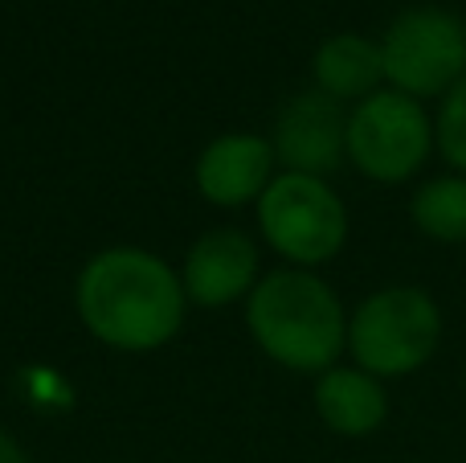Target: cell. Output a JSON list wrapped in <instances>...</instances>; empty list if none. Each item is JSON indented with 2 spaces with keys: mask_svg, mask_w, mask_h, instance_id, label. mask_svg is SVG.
I'll use <instances>...</instances> for the list:
<instances>
[{
  "mask_svg": "<svg viewBox=\"0 0 466 463\" xmlns=\"http://www.w3.org/2000/svg\"><path fill=\"white\" fill-rule=\"evenodd\" d=\"M74 308L95 341L119 353H152L185 328L180 271L139 246L98 251L74 283Z\"/></svg>",
  "mask_w": 466,
  "mask_h": 463,
  "instance_id": "obj_1",
  "label": "cell"
},
{
  "mask_svg": "<svg viewBox=\"0 0 466 463\" xmlns=\"http://www.w3.org/2000/svg\"><path fill=\"white\" fill-rule=\"evenodd\" d=\"M254 345L290 374H328L348 353V308L323 275L279 267L258 279L246 300Z\"/></svg>",
  "mask_w": 466,
  "mask_h": 463,
  "instance_id": "obj_2",
  "label": "cell"
},
{
  "mask_svg": "<svg viewBox=\"0 0 466 463\" xmlns=\"http://www.w3.org/2000/svg\"><path fill=\"white\" fill-rule=\"evenodd\" d=\"M446 320L418 283H389L348 312V357L380 382L413 377L438 357Z\"/></svg>",
  "mask_w": 466,
  "mask_h": 463,
  "instance_id": "obj_3",
  "label": "cell"
},
{
  "mask_svg": "<svg viewBox=\"0 0 466 463\" xmlns=\"http://www.w3.org/2000/svg\"><path fill=\"white\" fill-rule=\"evenodd\" d=\"M434 111L393 87L348 107V164L372 185H405L434 160Z\"/></svg>",
  "mask_w": 466,
  "mask_h": 463,
  "instance_id": "obj_4",
  "label": "cell"
},
{
  "mask_svg": "<svg viewBox=\"0 0 466 463\" xmlns=\"http://www.w3.org/2000/svg\"><path fill=\"white\" fill-rule=\"evenodd\" d=\"M258 230L287 267L315 271L348 246V205L331 180L279 172L258 197Z\"/></svg>",
  "mask_w": 466,
  "mask_h": 463,
  "instance_id": "obj_5",
  "label": "cell"
},
{
  "mask_svg": "<svg viewBox=\"0 0 466 463\" xmlns=\"http://www.w3.org/2000/svg\"><path fill=\"white\" fill-rule=\"evenodd\" d=\"M385 87L438 103L466 74V21L442 5H413L380 33Z\"/></svg>",
  "mask_w": 466,
  "mask_h": 463,
  "instance_id": "obj_6",
  "label": "cell"
},
{
  "mask_svg": "<svg viewBox=\"0 0 466 463\" xmlns=\"http://www.w3.org/2000/svg\"><path fill=\"white\" fill-rule=\"evenodd\" d=\"M270 148L282 172L328 180L339 164H348V107L315 87L299 90L274 115Z\"/></svg>",
  "mask_w": 466,
  "mask_h": 463,
  "instance_id": "obj_7",
  "label": "cell"
},
{
  "mask_svg": "<svg viewBox=\"0 0 466 463\" xmlns=\"http://www.w3.org/2000/svg\"><path fill=\"white\" fill-rule=\"evenodd\" d=\"M262 279V251L246 230H205L185 254L180 283L197 308H229L246 304Z\"/></svg>",
  "mask_w": 466,
  "mask_h": 463,
  "instance_id": "obj_8",
  "label": "cell"
},
{
  "mask_svg": "<svg viewBox=\"0 0 466 463\" xmlns=\"http://www.w3.org/2000/svg\"><path fill=\"white\" fill-rule=\"evenodd\" d=\"M279 177V160L266 136L254 131H226V136L209 139L193 164L197 193L209 205L221 210H241V205H258L266 185Z\"/></svg>",
  "mask_w": 466,
  "mask_h": 463,
  "instance_id": "obj_9",
  "label": "cell"
},
{
  "mask_svg": "<svg viewBox=\"0 0 466 463\" xmlns=\"http://www.w3.org/2000/svg\"><path fill=\"white\" fill-rule=\"evenodd\" d=\"M315 415L339 439H369L389 423V390L360 365H331L315 377Z\"/></svg>",
  "mask_w": 466,
  "mask_h": 463,
  "instance_id": "obj_10",
  "label": "cell"
},
{
  "mask_svg": "<svg viewBox=\"0 0 466 463\" xmlns=\"http://www.w3.org/2000/svg\"><path fill=\"white\" fill-rule=\"evenodd\" d=\"M311 78L315 90L331 95L344 107H356L360 98L377 95L385 87L380 37H364V33H331V37H323L311 57Z\"/></svg>",
  "mask_w": 466,
  "mask_h": 463,
  "instance_id": "obj_11",
  "label": "cell"
},
{
  "mask_svg": "<svg viewBox=\"0 0 466 463\" xmlns=\"http://www.w3.org/2000/svg\"><path fill=\"white\" fill-rule=\"evenodd\" d=\"M410 221L426 242L466 246V177L462 172H438L426 177L410 193Z\"/></svg>",
  "mask_w": 466,
  "mask_h": 463,
  "instance_id": "obj_12",
  "label": "cell"
},
{
  "mask_svg": "<svg viewBox=\"0 0 466 463\" xmlns=\"http://www.w3.org/2000/svg\"><path fill=\"white\" fill-rule=\"evenodd\" d=\"M434 139H438V156L446 160V169L466 177V74L438 98Z\"/></svg>",
  "mask_w": 466,
  "mask_h": 463,
  "instance_id": "obj_13",
  "label": "cell"
},
{
  "mask_svg": "<svg viewBox=\"0 0 466 463\" xmlns=\"http://www.w3.org/2000/svg\"><path fill=\"white\" fill-rule=\"evenodd\" d=\"M0 463H29L25 448H21V443H16L8 431H0Z\"/></svg>",
  "mask_w": 466,
  "mask_h": 463,
  "instance_id": "obj_14",
  "label": "cell"
}]
</instances>
